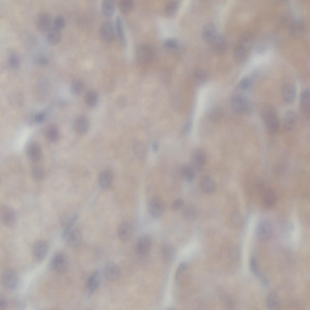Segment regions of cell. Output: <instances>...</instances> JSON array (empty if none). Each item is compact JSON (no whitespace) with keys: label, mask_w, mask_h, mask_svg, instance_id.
<instances>
[{"label":"cell","mask_w":310,"mask_h":310,"mask_svg":"<svg viewBox=\"0 0 310 310\" xmlns=\"http://www.w3.org/2000/svg\"><path fill=\"white\" fill-rule=\"evenodd\" d=\"M187 267V264L186 262H182L179 264L175 274V278L176 281H179L181 275L186 270Z\"/></svg>","instance_id":"7dc6e473"},{"label":"cell","mask_w":310,"mask_h":310,"mask_svg":"<svg viewBox=\"0 0 310 310\" xmlns=\"http://www.w3.org/2000/svg\"><path fill=\"white\" fill-rule=\"evenodd\" d=\"M53 269L56 272L63 273L67 270L68 262L65 255L61 252H57L54 255L51 262Z\"/></svg>","instance_id":"5b68a950"},{"label":"cell","mask_w":310,"mask_h":310,"mask_svg":"<svg viewBox=\"0 0 310 310\" xmlns=\"http://www.w3.org/2000/svg\"><path fill=\"white\" fill-rule=\"evenodd\" d=\"M223 115V111L219 107H216L213 109L209 113V117L213 121H217L220 120Z\"/></svg>","instance_id":"f6af8a7d"},{"label":"cell","mask_w":310,"mask_h":310,"mask_svg":"<svg viewBox=\"0 0 310 310\" xmlns=\"http://www.w3.org/2000/svg\"><path fill=\"white\" fill-rule=\"evenodd\" d=\"M49 59L46 56H41L38 57L37 59V62L40 64L45 65L49 62Z\"/></svg>","instance_id":"680465c9"},{"label":"cell","mask_w":310,"mask_h":310,"mask_svg":"<svg viewBox=\"0 0 310 310\" xmlns=\"http://www.w3.org/2000/svg\"><path fill=\"white\" fill-rule=\"evenodd\" d=\"M61 38L60 30L54 25L51 26L48 31L47 39L48 42L51 45H55L60 42Z\"/></svg>","instance_id":"83f0119b"},{"label":"cell","mask_w":310,"mask_h":310,"mask_svg":"<svg viewBox=\"0 0 310 310\" xmlns=\"http://www.w3.org/2000/svg\"><path fill=\"white\" fill-rule=\"evenodd\" d=\"M100 282V272L98 270H96L89 278L87 282V286L89 291V296L98 288Z\"/></svg>","instance_id":"cb8c5ba5"},{"label":"cell","mask_w":310,"mask_h":310,"mask_svg":"<svg viewBox=\"0 0 310 310\" xmlns=\"http://www.w3.org/2000/svg\"><path fill=\"white\" fill-rule=\"evenodd\" d=\"M52 19L51 16L46 13L39 15L36 19V25L38 28L41 31L45 32L51 27Z\"/></svg>","instance_id":"d6986e66"},{"label":"cell","mask_w":310,"mask_h":310,"mask_svg":"<svg viewBox=\"0 0 310 310\" xmlns=\"http://www.w3.org/2000/svg\"><path fill=\"white\" fill-rule=\"evenodd\" d=\"M183 212L184 216L188 219H194L197 217V210L193 206H186L183 208Z\"/></svg>","instance_id":"b9f144b4"},{"label":"cell","mask_w":310,"mask_h":310,"mask_svg":"<svg viewBox=\"0 0 310 310\" xmlns=\"http://www.w3.org/2000/svg\"><path fill=\"white\" fill-rule=\"evenodd\" d=\"M163 46L166 48L171 49H176L178 48L179 43L176 39L168 38L164 41Z\"/></svg>","instance_id":"681fc988"},{"label":"cell","mask_w":310,"mask_h":310,"mask_svg":"<svg viewBox=\"0 0 310 310\" xmlns=\"http://www.w3.org/2000/svg\"><path fill=\"white\" fill-rule=\"evenodd\" d=\"M241 221V216L237 212L233 213L231 216V221L233 224L236 226L239 225Z\"/></svg>","instance_id":"9f6ffc18"},{"label":"cell","mask_w":310,"mask_h":310,"mask_svg":"<svg viewBox=\"0 0 310 310\" xmlns=\"http://www.w3.org/2000/svg\"><path fill=\"white\" fill-rule=\"evenodd\" d=\"M184 205V201L181 198H178L175 200L171 205L172 208L174 210H178L183 207Z\"/></svg>","instance_id":"11a10c76"},{"label":"cell","mask_w":310,"mask_h":310,"mask_svg":"<svg viewBox=\"0 0 310 310\" xmlns=\"http://www.w3.org/2000/svg\"><path fill=\"white\" fill-rule=\"evenodd\" d=\"M84 87L83 82L79 79H75L72 81L71 90L72 93L75 95L80 94L83 91Z\"/></svg>","instance_id":"60d3db41"},{"label":"cell","mask_w":310,"mask_h":310,"mask_svg":"<svg viewBox=\"0 0 310 310\" xmlns=\"http://www.w3.org/2000/svg\"><path fill=\"white\" fill-rule=\"evenodd\" d=\"M231 105L233 110L237 113L249 114L253 110L251 103L246 97L241 95H236L233 97Z\"/></svg>","instance_id":"7a4b0ae2"},{"label":"cell","mask_w":310,"mask_h":310,"mask_svg":"<svg viewBox=\"0 0 310 310\" xmlns=\"http://www.w3.org/2000/svg\"><path fill=\"white\" fill-rule=\"evenodd\" d=\"M2 281L4 286L6 288L10 289H14L18 283V275L12 269H5L2 272Z\"/></svg>","instance_id":"8992f818"},{"label":"cell","mask_w":310,"mask_h":310,"mask_svg":"<svg viewBox=\"0 0 310 310\" xmlns=\"http://www.w3.org/2000/svg\"><path fill=\"white\" fill-rule=\"evenodd\" d=\"M266 305L269 309L276 310L279 309L281 305V301L278 295L272 292L268 295L266 299Z\"/></svg>","instance_id":"f546056e"},{"label":"cell","mask_w":310,"mask_h":310,"mask_svg":"<svg viewBox=\"0 0 310 310\" xmlns=\"http://www.w3.org/2000/svg\"><path fill=\"white\" fill-rule=\"evenodd\" d=\"M296 91L294 86L290 84H285L282 91L283 101L286 103L291 104L294 101L296 96Z\"/></svg>","instance_id":"7402d4cb"},{"label":"cell","mask_w":310,"mask_h":310,"mask_svg":"<svg viewBox=\"0 0 310 310\" xmlns=\"http://www.w3.org/2000/svg\"><path fill=\"white\" fill-rule=\"evenodd\" d=\"M249 52L237 44L234 51V57L236 62L239 64L245 63L247 60Z\"/></svg>","instance_id":"4dcf8cb0"},{"label":"cell","mask_w":310,"mask_h":310,"mask_svg":"<svg viewBox=\"0 0 310 310\" xmlns=\"http://www.w3.org/2000/svg\"><path fill=\"white\" fill-rule=\"evenodd\" d=\"M262 116L267 130L269 132L274 133L279 127L278 115L275 109L270 105L264 107L262 111Z\"/></svg>","instance_id":"6da1fadb"},{"label":"cell","mask_w":310,"mask_h":310,"mask_svg":"<svg viewBox=\"0 0 310 310\" xmlns=\"http://www.w3.org/2000/svg\"><path fill=\"white\" fill-rule=\"evenodd\" d=\"M85 101L88 107L90 108L94 107L97 104L98 101L97 94L94 91L87 92L85 95Z\"/></svg>","instance_id":"f35d334b"},{"label":"cell","mask_w":310,"mask_h":310,"mask_svg":"<svg viewBox=\"0 0 310 310\" xmlns=\"http://www.w3.org/2000/svg\"><path fill=\"white\" fill-rule=\"evenodd\" d=\"M209 44L212 50L217 54H221L226 50V41L223 37L220 35L217 34Z\"/></svg>","instance_id":"ffe728a7"},{"label":"cell","mask_w":310,"mask_h":310,"mask_svg":"<svg viewBox=\"0 0 310 310\" xmlns=\"http://www.w3.org/2000/svg\"><path fill=\"white\" fill-rule=\"evenodd\" d=\"M206 159V154L203 150L200 149L196 150L191 155L190 166L195 172L199 171L205 164Z\"/></svg>","instance_id":"52a82bcc"},{"label":"cell","mask_w":310,"mask_h":310,"mask_svg":"<svg viewBox=\"0 0 310 310\" xmlns=\"http://www.w3.org/2000/svg\"><path fill=\"white\" fill-rule=\"evenodd\" d=\"M54 26L60 30L64 28L66 25L64 17L61 15L57 16L54 20Z\"/></svg>","instance_id":"db71d44e"},{"label":"cell","mask_w":310,"mask_h":310,"mask_svg":"<svg viewBox=\"0 0 310 310\" xmlns=\"http://www.w3.org/2000/svg\"><path fill=\"white\" fill-rule=\"evenodd\" d=\"M31 172L32 176L35 179L40 180L43 178L44 172L41 167L35 166L32 168Z\"/></svg>","instance_id":"f5cc1de1"},{"label":"cell","mask_w":310,"mask_h":310,"mask_svg":"<svg viewBox=\"0 0 310 310\" xmlns=\"http://www.w3.org/2000/svg\"><path fill=\"white\" fill-rule=\"evenodd\" d=\"M182 177L187 181H192L194 179L195 172L190 166L183 165L180 170Z\"/></svg>","instance_id":"8d00e7d4"},{"label":"cell","mask_w":310,"mask_h":310,"mask_svg":"<svg viewBox=\"0 0 310 310\" xmlns=\"http://www.w3.org/2000/svg\"><path fill=\"white\" fill-rule=\"evenodd\" d=\"M89 122L87 117L84 115L78 117L75 120L74 126L76 132L78 134L86 133L89 127Z\"/></svg>","instance_id":"9a60e30c"},{"label":"cell","mask_w":310,"mask_h":310,"mask_svg":"<svg viewBox=\"0 0 310 310\" xmlns=\"http://www.w3.org/2000/svg\"><path fill=\"white\" fill-rule=\"evenodd\" d=\"M8 305L6 298L3 295L0 297V310H4L6 308Z\"/></svg>","instance_id":"6f0895ef"},{"label":"cell","mask_w":310,"mask_h":310,"mask_svg":"<svg viewBox=\"0 0 310 310\" xmlns=\"http://www.w3.org/2000/svg\"><path fill=\"white\" fill-rule=\"evenodd\" d=\"M113 180L112 172L106 170L102 171L98 178L99 183L100 187L103 189L108 188L111 185Z\"/></svg>","instance_id":"484cf974"},{"label":"cell","mask_w":310,"mask_h":310,"mask_svg":"<svg viewBox=\"0 0 310 310\" xmlns=\"http://www.w3.org/2000/svg\"><path fill=\"white\" fill-rule=\"evenodd\" d=\"M153 56L152 50L150 46L145 44L138 45L136 49L135 57L137 62L140 64L149 63Z\"/></svg>","instance_id":"277c9868"},{"label":"cell","mask_w":310,"mask_h":310,"mask_svg":"<svg viewBox=\"0 0 310 310\" xmlns=\"http://www.w3.org/2000/svg\"><path fill=\"white\" fill-rule=\"evenodd\" d=\"M78 216L77 214H74L67 221L62 233V236L64 235L72 228L74 223L78 219Z\"/></svg>","instance_id":"bcb514c9"},{"label":"cell","mask_w":310,"mask_h":310,"mask_svg":"<svg viewBox=\"0 0 310 310\" xmlns=\"http://www.w3.org/2000/svg\"><path fill=\"white\" fill-rule=\"evenodd\" d=\"M259 277L260 278L262 282L264 285L265 286H268L269 284V281L265 277H264L263 276H260Z\"/></svg>","instance_id":"94428289"},{"label":"cell","mask_w":310,"mask_h":310,"mask_svg":"<svg viewBox=\"0 0 310 310\" xmlns=\"http://www.w3.org/2000/svg\"><path fill=\"white\" fill-rule=\"evenodd\" d=\"M164 209V202L161 198L156 196L150 199L149 204V210L153 217L156 218L160 216Z\"/></svg>","instance_id":"ba28073f"},{"label":"cell","mask_w":310,"mask_h":310,"mask_svg":"<svg viewBox=\"0 0 310 310\" xmlns=\"http://www.w3.org/2000/svg\"><path fill=\"white\" fill-rule=\"evenodd\" d=\"M200 186L203 193L208 194L214 191L216 189V183L212 177L209 175H206L201 179Z\"/></svg>","instance_id":"44dd1931"},{"label":"cell","mask_w":310,"mask_h":310,"mask_svg":"<svg viewBox=\"0 0 310 310\" xmlns=\"http://www.w3.org/2000/svg\"><path fill=\"white\" fill-rule=\"evenodd\" d=\"M46 135L47 138L51 141L55 142L57 141L59 136L58 128L54 125L50 126L47 130Z\"/></svg>","instance_id":"ee69618b"},{"label":"cell","mask_w":310,"mask_h":310,"mask_svg":"<svg viewBox=\"0 0 310 310\" xmlns=\"http://www.w3.org/2000/svg\"><path fill=\"white\" fill-rule=\"evenodd\" d=\"M179 7V3L176 1L167 2L165 5L164 10L166 15L169 17H173L176 14Z\"/></svg>","instance_id":"e575fe53"},{"label":"cell","mask_w":310,"mask_h":310,"mask_svg":"<svg viewBox=\"0 0 310 310\" xmlns=\"http://www.w3.org/2000/svg\"><path fill=\"white\" fill-rule=\"evenodd\" d=\"M134 3L131 0H121L118 3V7L120 11L126 14L130 12L133 8Z\"/></svg>","instance_id":"7bdbcfd3"},{"label":"cell","mask_w":310,"mask_h":310,"mask_svg":"<svg viewBox=\"0 0 310 310\" xmlns=\"http://www.w3.org/2000/svg\"><path fill=\"white\" fill-rule=\"evenodd\" d=\"M249 266L252 273L256 276L260 277V276L259 275L256 260L253 256H252L250 258Z\"/></svg>","instance_id":"f907efd6"},{"label":"cell","mask_w":310,"mask_h":310,"mask_svg":"<svg viewBox=\"0 0 310 310\" xmlns=\"http://www.w3.org/2000/svg\"><path fill=\"white\" fill-rule=\"evenodd\" d=\"M115 4L111 0H105L101 4V10L103 14L107 17L113 15L115 12Z\"/></svg>","instance_id":"1f68e13d"},{"label":"cell","mask_w":310,"mask_h":310,"mask_svg":"<svg viewBox=\"0 0 310 310\" xmlns=\"http://www.w3.org/2000/svg\"><path fill=\"white\" fill-rule=\"evenodd\" d=\"M133 228L131 224L128 222H122L118 229V235L119 238L123 241L129 240L133 234Z\"/></svg>","instance_id":"e0dca14e"},{"label":"cell","mask_w":310,"mask_h":310,"mask_svg":"<svg viewBox=\"0 0 310 310\" xmlns=\"http://www.w3.org/2000/svg\"><path fill=\"white\" fill-rule=\"evenodd\" d=\"M1 220L5 226L9 227L13 226L16 221V213L15 210L11 206L4 205L0 208Z\"/></svg>","instance_id":"3957f363"},{"label":"cell","mask_w":310,"mask_h":310,"mask_svg":"<svg viewBox=\"0 0 310 310\" xmlns=\"http://www.w3.org/2000/svg\"><path fill=\"white\" fill-rule=\"evenodd\" d=\"M254 42L253 35L249 32L246 31L241 35L238 44L249 52L253 47Z\"/></svg>","instance_id":"603a6c76"},{"label":"cell","mask_w":310,"mask_h":310,"mask_svg":"<svg viewBox=\"0 0 310 310\" xmlns=\"http://www.w3.org/2000/svg\"><path fill=\"white\" fill-rule=\"evenodd\" d=\"M62 237L69 246L74 248L78 246L81 243L82 239L81 231L77 229L72 228Z\"/></svg>","instance_id":"9c48e42d"},{"label":"cell","mask_w":310,"mask_h":310,"mask_svg":"<svg viewBox=\"0 0 310 310\" xmlns=\"http://www.w3.org/2000/svg\"><path fill=\"white\" fill-rule=\"evenodd\" d=\"M290 31L294 37L299 38L302 37L305 31V25L303 21L300 19L293 21L290 26Z\"/></svg>","instance_id":"ac0fdd59"},{"label":"cell","mask_w":310,"mask_h":310,"mask_svg":"<svg viewBox=\"0 0 310 310\" xmlns=\"http://www.w3.org/2000/svg\"><path fill=\"white\" fill-rule=\"evenodd\" d=\"M8 61L9 65L14 68L18 67L20 64L19 57L16 54H12L10 55Z\"/></svg>","instance_id":"816d5d0a"},{"label":"cell","mask_w":310,"mask_h":310,"mask_svg":"<svg viewBox=\"0 0 310 310\" xmlns=\"http://www.w3.org/2000/svg\"><path fill=\"white\" fill-rule=\"evenodd\" d=\"M252 81L249 77H246L243 78L239 84L238 87L241 90H246L249 89L251 87Z\"/></svg>","instance_id":"c3c4849f"},{"label":"cell","mask_w":310,"mask_h":310,"mask_svg":"<svg viewBox=\"0 0 310 310\" xmlns=\"http://www.w3.org/2000/svg\"><path fill=\"white\" fill-rule=\"evenodd\" d=\"M116 28L118 36L121 44L126 46L127 40L124 31L123 22L120 17L117 16L116 18Z\"/></svg>","instance_id":"836d02e7"},{"label":"cell","mask_w":310,"mask_h":310,"mask_svg":"<svg viewBox=\"0 0 310 310\" xmlns=\"http://www.w3.org/2000/svg\"><path fill=\"white\" fill-rule=\"evenodd\" d=\"M48 246L45 241L39 240L34 243L33 247V253L35 259L38 261H42L47 255Z\"/></svg>","instance_id":"30bf717a"},{"label":"cell","mask_w":310,"mask_h":310,"mask_svg":"<svg viewBox=\"0 0 310 310\" xmlns=\"http://www.w3.org/2000/svg\"><path fill=\"white\" fill-rule=\"evenodd\" d=\"M296 120L297 115L292 110H288L284 115L283 123L285 127L288 128H292L294 125Z\"/></svg>","instance_id":"d6a6232c"},{"label":"cell","mask_w":310,"mask_h":310,"mask_svg":"<svg viewBox=\"0 0 310 310\" xmlns=\"http://www.w3.org/2000/svg\"><path fill=\"white\" fill-rule=\"evenodd\" d=\"M262 199L264 206L267 208H271L276 202V195L273 190L266 189L262 193Z\"/></svg>","instance_id":"4316f807"},{"label":"cell","mask_w":310,"mask_h":310,"mask_svg":"<svg viewBox=\"0 0 310 310\" xmlns=\"http://www.w3.org/2000/svg\"><path fill=\"white\" fill-rule=\"evenodd\" d=\"M152 147L153 149L154 150H157L158 148V145L157 143H153L152 145Z\"/></svg>","instance_id":"6125c7cd"},{"label":"cell","mask_w":310,"mask_h":310,"mask_svg":"<svg viewBox=\"0 0 310 310\" xmlns=\"http://www.w3.org/2000/svg\"><path fill=\"white\" fill-rule=\"evenodd\" d=\"M133 148L134 153L136 157L139 159L144 157L146 153V147L144 143L140 141L135 142Z\"/></svg>","instance_id":"74e56055"},{"label":"cell","mask_w":310,"mask_h":310,"mask_svg":"<svg viewBox=\"0 0 310 310\" xmlns=\"http://www.w3.org/2000/svg\"><path fill=\"white\" fill-rule=\"evenodd\" d=\"M45 115L43 113H40L37 114L35 117L36 121L38 122H42L44 119Z\"/></svg>","instance_id":"91938a15"},{"label":"cell","mask_w":310,"mask_h":310,"mask_svg":"<svg viewBox=\"0 0 310 310\" xmlns=\"http://www.w3.org/2000/svg\"><path fill=\"white\" fill-rule=\"evenodd\" d=\"M114 30L112 23L110 21H105L101 24L99 30V35L104 42L109 43L113 39Z\"/></svg>","instance_id":"8fae6325"},{"label":"cell","mask_w":310,"mask_h":310,"mask_svg":"<svg viewBox=\"0 0 310 310\" xmlns=\"http://www.w3.org/2000/svg\"><path fill=\"white\" fill-rule=\"evenodd\" d=\"M202 34L204 41L209 44L217 35L215 26L211 23H207L204 26Z\"/></svg>","instance_id":"d4e9b609"},{"label":"cell","mask_w":310,"mask_h":310,"mask_svg":"<svg viewBox=\"0 0 310 310\" xmlns=\"http://www.w3.org/2000/svg\"><path fill=\"white\" fill-rule=\"evenodd\" d=\"M162 253L163 258L168 262L173 261L176 256L174 248L169 245H165L163 247Z\"/></svg>","instance_id":"d590c367"},{"label":"cell","mask_w":310,"mask_h":310,"mask_svg":"<svg viewBox=\"0 0 310 310\" xmlns=\"http://www.w3.org/2000/svg\"><path fill=\"white\" fill-rule=\"evenodd\" d=\"M194 79L197 84L204 83L207 78V74L203 69L197 68L194 71L193 74Z\"/></svg>","instance_id":"ab89813d"},{"label":"cell","mask_w":310,"mask_h":310,"mask_svg":"<svg viewBox=\"0 0 310 310\" xmlns=\"http://www.w3.org/2000/svg\"><path fill=\"white\" fill-rule=\"evenodd\" d=\"M272 233V227L269 222L263 220L259 223L257 227L256 233L259 239L262 241L268 240L271 236Z\"/></svg>","instance_id":"7c38bea8"},{"label":"cell","mask_w":310,"mask_h":310,"mask_svg":"<svg viewBox=\"0 0 310 310\" xmlns=\"http://www.w3.org/2000/svg\"><path fill=\"white\" fill-rule=\"evenodd\" d=\"M151 247V241L150 238L145 236L140 237L136 245L137 253L142 256L146 255L150 252Z\"/></svg>","instance_id":"2e32d148"},{"label":"cell","mask_w":310,"mask_h":310,"mask_svg":"<svg viewBox=\"0 0 310 310\" xmlns=\"http://www.w3.org/2000/svg\"><path fill=\"white\" fill-rule=\"evenodd\" d=\"M28 155L32 161L38 160L42 155V151L40 146L36 143H32L28 147L27 150Z\"/></svg>","instance_id":"f1b7e54d"},{"label":"cell","mask_w":310,"mask_h":310,"mask_svg":"<svg viewBox=\"0 0 310 310\" xmlns=\"http://www.w3.org/2000/svg\"><path fill=\"white\" fill-rule=\"evenodd\" d=\"M310 91L308 89L303 90L300 97L299 109L302 115L307 119L310 116Z\"/></svg>","instance_id":"4fadbf2b"},{"label":"cell","mask_w":310,"mask_h":310,"mask_svg":"<svg viewBox=\"0 0 310 310\" xmlns=\"http://www.w3.org/2000/svg\"><path fill=\"white\" fill-rule=\"evenodd\" d=\"M104 275L106 279L110 281H114L119 277L120 271L118 266L114 262H109L106 264Z\"/></svg>","instance_id":"5bb4252c"}]
</instances>
